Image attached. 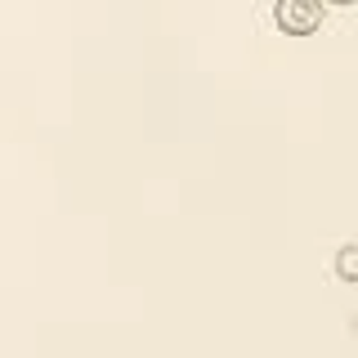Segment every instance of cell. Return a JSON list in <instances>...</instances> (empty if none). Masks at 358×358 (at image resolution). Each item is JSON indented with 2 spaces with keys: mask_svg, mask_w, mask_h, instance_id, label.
<instances>
[{
  "mask_svg": "<svg viewBox=\"0 0 358 358\" xmlns=\"http://www.w3.org/2000/svg\"><path fill=\"white\" fill-rule=\"evenodd\" d=\"M322 5H358V0H322Z\"/></svg>",
  "mask_w": 358,
  "mask_h": 358,
  "instance_id": "obj_3",
  "label": "cell"
},
{
  "mask_svg": "<svg viewBox=\"0 0 358 358\" xmlns=\"http://www.w3.org/2000/svg\"><path fill=\"white\" fill-rule=\"evenodd\" d=\"M336 273H341V282L358 287V242L341 246V255H336Z\"/></svg>",
  "mask_w": 358,
  "mask_h": 358,
  "instance_id": "obj_2",
  "label": "cell"
},
{
  "mask_svg": "<svg viewBox=\"0 0 358 358\" xmlns=\"http://www.w3.org/2000/svg\"><path fill=\"white\" fill-rule=\"evenodd\" d=\"M273 22L287 36H309V31L322 27V0H278Z\"/></svg>",
  "mask_w": 358,
  "mask_h": 358,
  "instance_id": "obj_1",
  "label": "cell"
}]
</instances>
